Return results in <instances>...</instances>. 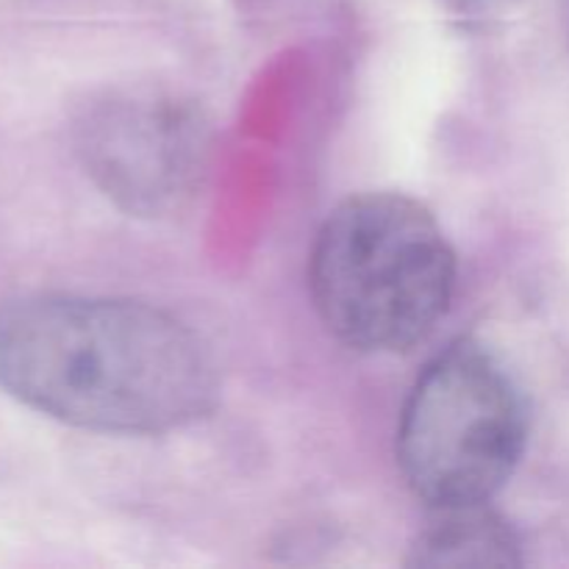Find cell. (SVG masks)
Masks as SVG:
<instances>
[{
  "mask_svg": "<svg viewBox=\"0 0 569 569\" xmlns=\"http://www.w3.org/2000/svg\"><path fill=\"white\" fill-rule=\"evenodd\" d=\"M520 561L515 531L487 503L433 509L409 556L411 567L426 569H503Z\"/></svg>",
  "mask_w": 569,
  "mask_h": 569,
  "instance_id": "5b68a950",
  "label": "cell"
},
{
  "mask_svg": "<svg viewBox=\"0 0 569 569\" xmlns=\"http://www.w3.org/2000/svg\"><path fill=\"white\" fill-rule=\"evenodd\" d=\"M78 153L98 187L126 211H176L198 187L206 126L183 100L161 92H114L83 111Z\"/></svg>",
  "mask_w": 569,
  "mask_h": 569,
  "instance_id": "277c9868",
  "label": "cell"
},
{
  "mask_svg": "<svg viewBox=\"0 0 569 569\" xmlns=\"http://www.w3.org/2000/svg\"><path fill=\"white\" fill-rule=\"evenodd\" d=\"M0 387L76 428L164 433L214 406L209 350L156 306L33 295L0 306Z\"/></svg>",
  "mask_w": 569,
  "mask_h": 569,
  "instance_id": "6da1fadb",
  "label": "cell"
},
{
  "mask_svg": "<svg viewBox=\"0 0 569 569\" xmlns=\"http://www.w3.org/2000/svg\"><path fill=\"white\" fill-rule=\"evenodd\" d=\"M526 448V406L509 372L478 345L459 342L426 367L406 400L398 459L433 509L489 503Z\"/></svg>",
  "mask_w": 569,
  "mask_h": 569,
  "instance_id": "3957f363",
  "label": "cell"
},
{
  "mask_svg": "<svg viewBox=\"0 0 569 569\" xmlns=\"http://www.w3.org/2000/svg\"><path fill=\"white\" fill-rule=\"evenodd\" d=\"M309 283L333 337L367 353H398L422 342L448 311L456 253L417 200L356 194L320 228Z\"/></svg>",
  "mask_w": 569,
  "mask_h": 569,
  "instance_id": "7a4b0ae2",
  "label": "cell"
}]
</instances>
